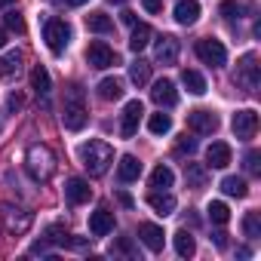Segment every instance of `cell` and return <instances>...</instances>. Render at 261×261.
I'll use <instances>...</instances> for the list:
<instances>
[{
	"label": "cell",
	"mask_w": 261,
	"mask_h": 261,
	"mask_svg": "<svg viewBox=\"0 0 261 261\" xmlns=\"http://www.w3.org/2000/svg\"><path fill=\"white\" fill-rule=\"evenodd\" d=\"M80 160H83V169L92 175V178H101L111 163H114V148L108 142H98V139H89L86 145H80Z\"/></svg>",
	"instance_id": "1"
},
{
	"label": "cell",
	"mask_w": 261,
	"mask_h": 261,
	"mask_svg": "<svg viewBox=\"0 0 261 261\" xmlns=\"http://www.w3.org/2000/svg\"><path fill=\"white\" fill-rule=\"evenodd\" d=\"M89 114H86V105H83V89L74 83L65 89V111H62V123L68 133H80V129L86 126Z\"/></svg>",
	"instance_id": "2"
},
{
	"label": "cell",
	"mask_w": 261,
	"mask_h": 261,
	"mask_svg": "<svg viewBox=\"0 0 261 261\" xmlns=\"http://www.w3.org/2000/svg\"><path fill=\"white\" fill-rule=\"evenodd\" d=\"M25 169L34 181H49L56 175V154L46 145H31L25 154Z\"/></svg>",
	"instance_id": "3"
},
{
	"label": "cell",
	"mask_w": 261,
	"mask_h": 261,
	"mask_svg": "<svg viewBox=\"0 0 261 261\" xmlns=\"http://www.w3.org/2000/svg\"><path fill=\"white\" fill-rule=\"evenodd\" d=\"M43 40H46V46H49L53 56H62L65 46L71 43V25L65 19H49L43 25Z\"/></svg>",
	"instance_id": "4"
},
{
	"label": "cell",
	"mask_w": 261,
	"mask_h": 261,
	"mask_svg": "<svg viewBox=\"0 0 261 261\" xmlns=\"http://www.w3.org/2000/svg\"><path fill=\"white\" fill-rule=\"evenodd\" d=\"M233 80H237L246 92H255V89H258L261 71H258V59H255V53H246V56L237 62V74H233Z\"/></svg>",
	"instance_id": "5"
},
{
	"label": "cell",
	"mask_w": 261,
	"mask_h": 261,
	"mask_svg": "<svg viewBox=\"0 0 261 261\" xmlns=\"http://www.w3.org/2000/svg\"><path fill=\"white\" fill-rule=\"evenodd\" d=\"M4 224H7V230L10 233H16V237H22V233H28L31 230V224H34V212H28V209H19V206H4Z\"/></svg>",
	"instance_id": "6"
},
{
	"label": "cell",
	"mask_w": 261,
	"mask_h": 261,
	"mask_svg": "<svg viewBox=\"0 0 261 261\" xmlns=\"http://www.w3.org/2000/svg\"><path fill=\"white\" fill-rule=\"evenodd\" d=\"M230 126H233V136H237L240 142H249V139H255V133H258V114H255L252 108H243V111L233 114Z\"/></svg>",
	"instance_id": "7"
},
{
	"label": "cell",
	"mask_w": 261,
	"mask_h": 261,
	"mask_svg": "<svg viewBox=\"0 0 261 261\" xmlns=\"http://www.w3.org/2000/svg\"><path fill=\"white\" fill-rule=\"evenodd\" d=\"M197 56H200V62L209 65V68H221V65L227 62L224 43H221V40H212V37H206V40L197 43Z\"/></svg>",
	"instance_id": "8"
},
{
	"label": "cell",
	"mask_w": 261,
	"mask_h": 261,
	"mask_svg": "<svg viewBox=\"0 0 261 261\" xmlns=\"http://www.w3.org/2000/svg\"><path fill=\"white\" fill-rule=\"evenodd\" d=\"M142 114H145V105H142L139 98H133V101L123 108V123H120V136H123V139H133V136L139 133Z\"/></svg>",
	"instance_id": "9"
},
{
	"label": "cell",
	"mask_w": 261,
	"mask_h": 261,
	"mask_svg": "<svg viewBox=\"0 0 261 261\" xmlns=\"http://www.w3.org/2000/svg\"><path fill=\"white\" fill-rule=\"evenodd\" d=\"M86 62H89L92 68L105 71V68L117 65V53H114L105 40H92V43H89V49H86Z\"/></svg>",
	"instance_id": "10"
},
{
	"label": "cell",
	"mask_w": 261,
	"mask_h": 261,
	"mask_svg": "<svg viewBox=\"0 0 261 261\" xmlns=\"http://www.w3.org/2000/svg\"><path fill=\"white\" fill-rule=\"evenodd\" d=\"M188 126L194 129L197 136H212L215 129H218V117L212 111H206V108H197V111L188 114Z\"/></svg>",
	"instance_id": "11"
},
{
	"label": "cell",
	"mask_w": 261,
	"mask_h": 261,
	"mask_svg": "<svg viewBox=\"0 0 261 261\" xmlns=\"http://www.w3.org/2000/svg\"><path fill=\"white\" fill-rule=\"evenodd\" d=\"M178 53H181V43H178L172 34H163V37L157 40V46H154V59H157L160 65H175V62H178Z\"/></svg>",
	"instance_id": "12"
},
{
	"label": "cell",
	"mask_w": 261,
	"mask_h": 261,
	"mask_svg": "<svg viewBox=\"0 0 261 261\" xmlns=\"http://www.w3.org/2000/svg\"><path fill=\"white\" fill-rule=\"evenodd\" d=\"M65 197H68L71 206H83V203L92 200V188H89L86 178H68V185H65Z\"/></svg>",
	"instance_id": "13"
},
{
	"label": "cell",
	"mask_w": 261,
	"mask_h": 261,
	"mask_svg": "<svg viewBox=\"0 0 261 261\" xmlns=\"http://www.w3.org/2000/svg\"><path fill=\"white\" fill-rule=\"evenodd\" d=\"M139 240L151 249V252H163V243H166V233L160 224H151V221H142L139 224Z\"/></svg>",
	"instance_id": "14"
},
{
	"label": "cell",
	"mask_w": 261,
	"mask_h": 261,
	"mask_svg": "<svg viewBox=\"0 0 261 261\" xmlns=\"http://www.w3.org/2000/svg\"><path fill=\"white\" fill-rule=\"evenodd\" d=\"M151 98L160 105V108H172L178 101V92H175V83L172 80H157L154 89H151Z\"/></svg>",
	"instance_id": "15"
},
{
	"label": "cell",
	"mask_w": 261,
	"mask_h": 261,
	"mask_svg": "<svg viewBox=\"0 0 261 261\" xmlns=\"http://www.w3.org/2000/svg\"><path fill=\"white\" fill-rule=\"evenodd\" d=\"M206 163H209L212 169L230 166V145H227V142H212V145L206 148Z\"/></svg>",
	"instance_id": "16"
},
{
	"label": "cell",
	"mask_w": 261,
	"mask_h": 261,
	"mask_svg": "<svg viewBox=\"0 0 261 261\" xmlns=\"http://www.w3.org/2000/svg\"><path fill=\"white\" fill-rule=\"evenodd\" d=\"M148 206H151L157 215H163V218H166V215H172V212H175V206H178V203H175V197H172L169 191H151V194H148Z\"/></svg>",
	"instance_id": "17"
},
{
	"label": "cell",
	"mask_w": 261,
	"mask_h": 261,
	"mask_svg": "<svg viewBox=\"0 0 261 261\" xmlns=\"http://www.w3.org/2000/svg\"><path fill=\"white\" fill-rule=\"evenodd\" d=\"M111 230H114V212L95 209V212L89 215V233H92V237H108Z\"/></svg>",
	"instance_id": "18"
},
{
	"label": "cell",
	"mask_w": 261,
	"mask_h": 261,
	"mask_svg": "<svg viewBox=\"0 0 261 261\" xmlns=\"http://www.w3.org/2000/svg\"><path fill=\"white\" fill-rule=\"evenodd\" d=\"M255 13V4L252 0H224L221 4V16L224 19H246V16H252Z\"/></svg>",
	"instance_id": "19"
},
{
	"label": "cell",
	"mask_w": 261,
	"mask_h": 261,
	"mask_svg": "<svg viewBox=\"0 0 261 261\" xmlns=\"http://www.w3.org/2000/svg\"><path fill=\"white\" fill-rule=\"evenodd\" d=\"M200 19V4L197 0H178L175 4V22L178 25H194Z\"/></svg>",
	"instance_id": "20"
},
{
	"label": "cell",
	"mask_w": 261,
	"mask_h": 261,
	"mask_svg": "<svg viewBox=\"0 0 261 261\" xmlns=\"http://www.w3.org/2000/svg\"><path fill=\"white\" fill-rule=\"evenodd\" d=\"M117 175H120V181H136V178L142 175V163H139V157H133V154H126V157H120Z\"/></svg>",
	"instance_id": "21"
},
{
	"label": "cell",
	"mask_w": 261,
	"mask_h": 261,
	"mask_svg": "<svg viewBox=\"0 0 261 261\" xmlns=\"http://www.w3.org/2000/svg\"><path fill=\"white\" fill-rule=\"evenodd\" d=\"M98 98L105 101H120L123 98V80L120 77H105L98 83Z\"/></svg>",
	"instance_id": "22"
},
{
	"label": "cell",
	"mask_w": 261,
	"mask_h": 261,
	"mask_svg": "<svg viewBox=\"0 0 261 261\" xmlns=\"http://www.w3.org/2000/svg\"><path fill=\"white\" fill-rule=\"evenodd\" d=\"M151 37H154V31H151V25H133V34H129V49L133 53H142L148 43H151Z\"/></svg>",
	"instance_id": "23"
},
{
	"label": "cell",
	"mask_w": 261,
	"mask_h": 261,
	"mask_svg": "<svg viewBox=\"0 0 261 261\" xmlns=\"http://www.w3.org/2000/svg\"><path fill=\"white\" fill-rule=\"evenodd\" d=\"M31 89H34L37 95H49L53 80H49V71H46L43 65H34V71H31Z\"/></svg>",
	"instance_id": "24"
},
{
	"label": "cell",
	"mask_w": 261,
	"mask_h": 261,
	"mask_svg": "<svg viewBox=\"0 0 261 261\" xmlns=\"http://www.w3.org/2000/svg\"><path fill=\"white\" fill-rule=\"evenodd\" d=\"M206 166H200V163H185V181H188V188H206Z\"/></svg>",
	"instance_id": "25"
},
{
	"label": "cell",
	"mask_w": 261,
	"mask_h": 261,
	"mask_svg": "<svg viewBox=\"0 0 261 261\" xmlns=\"http://www.w3.org/2000/svg\"><path fill=\"white\" fill-rule=\"evenodd\" d=\"M129 80H133L136 86H145V83L151 80V62H145V59H136L133 65H129Z\"/></svg>",
	"instance_id": "26"
},
{
	"label": "cell",
	"mask_w": 261,
	"mask_h": 261,
	"mask_svg": "<svg viewBox=\"0 0 261 261\" xmlns=\"http://www.w3.org/2000/svg\"><path fill=\"white\" fill-rule=\"evenodd\" d=\"M181 83H185V86H188V92H194V95H203V92H206V80H203V74H200V71L185 68V71H181Z\"/></svg>",
	"instance_id": "27"
},
{
	"label": "cell",
	"mask_w": 261,
	"mask_h": 261,
	"mask_svg": "<svg viewBox=\"0 0 261 261\" xmlns=\"http://www.w3.org/2000/svg\"><path fill=\"white\" fill-rule=\"evenodd\" d=\"M172 181H175V175H172L169 166H157V169L151 172V188H157V191H169Z\"/></svg>",
	"instance_id": "28"
},
{
	"label": "cell",
	"mask_w": 261,
	"mask_h": 261,
	"mask_svg": "<svg viewBox=\"0 0 261 261\" xmlns=\"http://www.w3.org/2000/svg\"><path fill=\"white\" fill-rule=\"evenodd\" d=\"M221 191H224L227 197H237V200H243V197L249 194V185H246L243 178H237V175H227V178L221 181Z\"/></svg>",
	"instance_id": "29"
},
{
	"label": "cell",
	"mask_w": 261,
	"mask_h": 261,
	"mask_svg": "<svg viewBox=\"0 0 261 261\" xmlns=\"http://www.w3.org/2000/svg\"><path fill=\"white\" fill-rule=\"evenodd\" d=\"M86 28H89L92 34H108V31L114 28V22H111L105 13H89V16H86Z\"/></svg>",
	"instance_id": "30"
},
{
	"label": "cell",
	"mask_w": 261,
	"mask_h": 261,
	"mask_svg": "<svg viewBox=\"0 0 261 261\" xmlns=\"http://www.w3.org/2000/svg\"><path fill=\"white\" fill-rule=\"evenodd\" d=\"M19 68H22V53L19 49H13V53H7L0 59V77H13Z\"/></svg>",
	"instance_id": "31"
},
{
	"label": "cell",
	"mask_w": 261,
	"mask_h": 261,
	"mask_svg": "<svg viewBox=\"0 0 261 261\" xmlns=\"http://www.w3.org/2000/svg\"><path fill=\"white\" fill-rule=\"evenodd\" d=\"M148 129H151L154 136H166L169 129H172V117H169V114H163V111H160V114H151Z\"/></svg>",
	"instance_id": "32"
},
{
	"label": "cell",
	"mask_w": 261,
	"mask_h": 261,
	"mask_svg": "<svg viewBox=\"0 0 261 261\" xmlns=\"http://www.w3.org/2000/svg\"><path fill=\"white\" fill-rule=\"evenodd\" d=\"M206 212H209V221H212V224H227V221H230V209H227V203H221V200H212Z\"/></svg>",
	"instance_id": "33"
},
{
	"label": "cell",
	"mask_w": 261,
	"mask_h": 261,
	"mask_svg": "<svg viewBox=\"0 0 261 261\" xmlns=\"http://www.w3.org/2000/svg\"><path fill=\"white\" fill-rule=\"evenodd\" d=\"M175 252H178L181 258H191V255L197 252V243H194V237H191L188 230H178V233H175Z\"/></svg>",
	"instance_id": "34"
},
{
	"label": "cell",
	"mask_w": 261,
	"mask_h": 261,
	"mask_svg": "<svg viewBox=\"0 0 261 261\" xmlns=\"http://www.w3.org/2000/svg\"><path fill=\"white\" fill-rule=\"evenodd\" d=\"M243 233H246L249 240H258V237H261V215H258V212H246V218H243Z\"/></svg>",
	"instance_id": "35"
},
{
	"label": "cell",
	"mask_w": 261,
	"mask_h": 261,
	"mask_svg": "<svg viewBox=\"0 0 261 261\" xmlns=\"http://www.w3.org/2000/svg\"><path fill=\"white\" fill-rule=\"evenodd\" d=\"M111 255H129V258H136V255H139V249L133 246V240H129V237H120V240L111 246Z\"/></svg>",
	"instance_id": "36"
},
{
	"label": "cell",
	"mask_w": 261,
	"mask_h": 261,
	"mask_svg": "<svg viewBox=\"0 0 261 261\" xmlns=\"http://www.w3.org/2000/svg\"><path fill=\"white\" fill-rule=\"evenodd\" d=\"M46 243H56V246H65V243H68V233H65V227H62V224H53V227L46 230Z\"/></svg>",
	"instance_id": "37"
},
{
	"label": "cell",
	"mask_w": 261,
	"mask_h": 261,
	"mask_svg": "<svg viewBox=\"0 0 261 261\" xmlns=\"http://www.w3.org/2000/svg\"><path fill=\"white\" fill-rule=\"evenodd\" d=\"M4 22H7V28H10V31L25 34V19H22L19 13H7V16H4Z\"/></svg>",
	"instance_id": "38"
},
{
	"label": "cell",
	"mask_w": 261,
	"mask_h": 261,
	"mask_svg": "<svg viewBox=\"0 0 261 261\" xmlns=\"http://www.w3.org/2000/svg\"><path fill=\"white\" fill-rule=\"evenodd\" d=\"M258 160H261L258 151H249V154H246V172H249V175H258V172H261V163H258Z\"/></svg>",
	"instance_id": "39"
},
{
	"label": "cell",
	"mask_w": 261,
	"mask_h": 261,
	"mask_svg": "<svg viewBox=\"0 0 261 261\" xmlns=\"http://www.w3.org/2000/svg\"><path fill=\"white\" fill-rule=\"evenodd\" d=\"M178 151H181V154H194V151H197V142H194V139H188V136H185V139H181V142H178Z\"/></svg>",
	"instance_id": "40"
},
{
	"label": "cell",
	"mask_w": 261,
	"mask_h": 261,
	"mask_svg": "<svg viewBox=\"0 0 261 261\" xmlns=\"http://www.w3.org/2000/svg\"><path fill=\"white\" fill-rule=\"evenodd\" d=\"M142 7H145L148 13H160V10H163V0H142Z\"/></svg>",
	"instance_id": "41"
},
{
	"label": "cell",
	"mask_w": 261,
	"mask_h": 261,
	"mask_svg": "<svg viewBox=\"0 0 261 261\" xmlns=\"http://www.w3.org/2000/svg\"><path fill=\"white\" fill-rule=\"evenodd\" d=\"M7 108H10V111H13V108H22V95H19V92H13V95L7 98Z\"/></svg>",
	"instance_id": "42"
},
{
	"label": "cell",
	"mask_w": 261,
	"mask_h": 261,
	"mask_svg": "<svg viewBox=\"0 0 261 261\" xmlns=\"http://www.w3.org/2000/svg\"><path fill=\"white\" fill-rule=\"evenodd\" d=\"M117 200H120V203H123L126 209H133V206H136V203H133V197H129L126 191H120V194H117Z\"/></svg>",
	"instance_id": "43"
},
{
	"label": "cell",
	"mask_w": 261,
	"mask_h": 261,
	"mask_svg": "<svg viewBox=\"0 0 261 261\" xmlns=\"http://www.w3.org/2000/svg\"><path fill=\"white\" fill-rule=\"evenodd\" d=\"M212 240H215V246H218V249H224V246H227V233H224V230H218Z\"/></svg>",
	"instance_id": "44"
},
{
	"label": "cell",
	"mask_w": 261,
	"mask_h": 261,
	"mask_svg": "<svg viewBox=\"0 0 261 261\" xmlns=\"http://www.w3.org/2000/svg\"><path fill=\"white\" fill-rule=\"evenodd\" d=\"M120 19H123V22H126V25H136V13H129V10H126V13H123V16H120Z\"/></svg>",
	"instance_id": "45"
},
{
	"label": "cell",
	"mask_w": 261,
	"mask_h": 261,
	"mask_svg": "<svg viewBox=\"0 0 261 261\" xmlns=\"http://www.w3.org/2000/svg\"><path fill=\"white\" fill-rule=\"evenodd\" d=\"M59 4H65V7H83V4H89V0H59Z\"/></svg>",
	"instance_id": "46"
},
{
	"label": "cell",
	"mask_w": 261,
	"mask_h": 261,
	"mask_svg": "<svg viewBox=\"0 0 261 261\" xmlns=\"http://www.w3.org/2000/svg\"><path fill=\"white\" fill-rule=\"evenodd\" d=\"M237 255H240V258H249V255H252V249H246V246H240V249H237Z\"/></svg>",
	"instance_id": "47"
},
{
	"label": "cell",
	"mask_w": 261,
	"mask_h": 261,
	"mask_svg": "<svg viewBox=\"0 0 261 261\" xmlns=\"http://www.w3.org/2000/svg\"><path fill=\"white\" fill-rule=\"evenodd\" d=\"M4 46H7V31L0 28V49H4Z\"/></svg>",
	"instance_id": "48"
},
{
	"label": "cell",
	"mask_w": 261,
	"mask_h": 261,
	"mask_svg": "<svg viewBox=\"0 0 261 261\" xmlns=\"http://www.w3.org/2000/svg\"><path fill=\"white\" fill-rule=\"evenodd\" d=\"M10 4H16V0H0V10H7Z\"/></svg>",
	"instance_id": "49"
},
{
	"label": "cell",
	"mask_w": 261,
	"mask_h": 261,
	"mask_svg": "<svg viewBox=\"0 0 261 261\" xmlns=\"http://www.w3.org/2000/svg\"><path fill=\"white\" fill-rule=\"evenodd\" d=\"M108 4H126V0H108Z\"/></svg>",
	"instance_id": "50"
}]
</instances>
